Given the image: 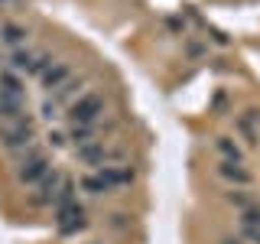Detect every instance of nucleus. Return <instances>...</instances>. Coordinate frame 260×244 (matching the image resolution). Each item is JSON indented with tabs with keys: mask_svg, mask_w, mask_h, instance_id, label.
<instances>
[{
	"mask_svg": "<svg viewBox=\"0 0 260 244\" xmlns=\"http://www.w3.org/2000/svg\"><path fill=\"white\" fill-rule=\"evenodd\" d=\"M75 189H78V186L72 182L65 173L49 169L43 182L32 186V205H39V208H59V205H65V202H75Z\"/></svg>",
	"mask_w": 260,
	"mask_h": 244,
	"instance_id": "f257e3e1",
	"label": "nucleus"
},
{
	"mask_svg": "<svg viewBox=\"0 0 260 244\" xmlns=\"http://www.w3.org/2000/svg\"><path fill=\"white\" fill-rule=\"evenodd\" d=\"M32 140H36V124H32L29 114L20 117V120H10V124H0V146H4L7 153H13V157L32 150V146H36Z\"/></svg>",
	"mask_w": 260,
	"mask_h": 244,
	"instance_id": "f03ea898",
	"label": "nucleus"
},
{
	"mask_svg": "<svg viewBox=\"0 0 260 244\" xmlns=\"http://www.w3.org/2000/svg\"><path fill=\"white\" fill-rule=\"evenodd\" d=\"M49 157L43 150H36V146H32V150H26V153H20V157H16V166H13V176H16V182L20 186H36V182H43L46 179V173H49Z\"/></svg>",
	"mask_w": 260,
	"mask_h": 244,
	"instance_id": "7ed1b4c3",
	"label": "nucleus"
},
{
	"mask_svg": "<svg viewBox=\"0 0 260 244\" xmlns=\"http://www.w3.org/2000/svg\"><path fill=\"white\" fill-rule=\"evenodd\" d=\"M104 111H108V101H104V95L85 92V95H78L75 101L69 104V120H72V124H101Z\"/></svg>",
	"mask_w": 260,
	"mask_h": 244,
	"instance_id": "20e7f679",
	"label": "nucleus"
},
{
	"mask_svg": "<svg viewBox=\"0 0 260 244\" xmlns=\"http://www.w3.org/2000/svg\"><path fill=\"white\" fill-rule=\"evenodd\" d=\"M85 225H88V218H85V208L78 205V199L55 208V231H59L62 238H72V234L85 231Z\"/></svg>",
	"mask_w": 260,
	"mask_h": 244,
	"instance_id": "39448f33",
	"label": "nucleus"
},
{
	"mask_svg": "<svg viewBox=\"0 0 260 244\" xmlns=\"http://www.w3.org/2000/svg\"><path fill=\"white\" fill-rule=\"evenodd\" d=\"M26 36H29V33H26V26H20V23H13V20L0 23V49H4L7 55L26 46Z\"/></svg>",
	"mask_w": 260,
	"mask_h": 244,
	"instance_id": "423d86ee",
	"label": "nucleus"
},
{
	"mask_svg": "<svg viewBox=\"0 0 260 244\" xmlns=\"http://www.w3.org/2000/svg\"><path fill=\"white\" fill-rule=\"evenodd\" d=\"M36 59H39V49H16V52L7 55V69L16 72V75H36Z\"/></svg>",
	"mask_w": 260,
	"mask_h": 244,
	"instance_id": "0eeeda50",
	"label": "nucleus"
},
{
	"mask_svg": "<svg viewBox=\"0 0 260 244\" xmlns=\"http://www.w3.org/2000/svg\"><path fill=\"white\" fill-rule=\"evenodd\" d=\"M69 78H72V65H69V62H52V65L43 72V75H39V81H43V88H46L49 95H52L55 88H62Z\"/></svg>",
	"mask_w": 260,
	"mask_h": 244,
	"instance_id": "6e6552de",
	"label": "nucleus"
},
{
	"mask_svg": "<svg viewBox=\"0 0 260 244\" xmlns=\"http://www.w3.org/2000/svg\"><path fill=\"white\" fill-rule=\"evenodd\" d=\"M234 127H238V134H241L247 143H257V140H260V111H254V108H250V111L238 114Z\"/></svg>",
	"mask_w": 260,
	"mask_h": 244,
	"instance_id": "1a4fd4ad",
	"label": "nucleus"
},
{
	"mask_svg": "<svg viewBox=\"0 0 260 244\" xmlns=\"http://www.w3.org/2000/svg\"><path fill=\"white\" fill-rule=\"evenodd\" d=\"M26 117V98L16 95H0V124H10V120Z\"/></svg>",
	"mask_w": 260,
	"mask_h": 244,
	"instance_id": "9d476101",
	"label": "nucleus"
},
{
	"mask_svg": "<svg viewBox=\"0 0 260 244\" xmlns=\"http://www.w3.org/2000/svg\"><path fill=\"white\" fill-rule=\"evenodd\" d=\"M78 189L88 192V195H108V192H114L111 182H108V176H104L101 169H91V173L81 176V179H78Z\"/></svg>",
	"mask_w": 260,
	"mask_h": 244,
	"instance_id": "9b49d317",
	"label": "nucleus"
},
{
	"mask_svg": "<svg viewBox=\"0 0 260 244\" xmlns=\"http://www.w3.org/2000/svg\"><path fill=\"white\" fill-rule=\"evenodd\" d=\"M218 173H221L228 182L234 186H250V173L241 166V163H231V160H221V166H218Z\"/></svg>",
	"mask_w": 260,
	"mask_h": 244,
	"instance_id": "f8f14e48",
	"label": "nucleus"
},
{
	"mask_svg": "<svg viewBox=\"0 0 260 244\" xmlns=\"http://www.w3.org/2000/svg\"><path fill=\"white\" fill-rule=\"evenodd\" d=\"M215 146H218V153H221V160H231V163H241V160H244L241 146L234 143L231 137H218V140H215Z\"/></svg>",
	"mask_w": 260,
	"mask_h": 244,
	"instance_id": "ddd939ff",
	"label": "nucleus"
},
{
	"mask_svg": "<svg viewBox=\"0 0 260 244\" xmlns=\"http://www.w3.org/2000/svg\"><path fill=\"white\" fill-rule=\"evenodd\" d=\"M241 222H244V225H254V228H260V205L244 208V211H241Z\"/></svg>",
	"mask_w": 260,
	"mask_h": 244,
	"instance_id": "4468645a",
	"label": "nucleus"
},
{
	"mask_svg": "<svg viewBox=\"0 0 260 244\" xmlns=\"http://www.w3.org/2000/svg\"><path fill=\"white\" fill-rule=\"evenodd\" d=\"M241 234H244V238H250L254 244H260V228H254V225H244V222H241Z\"/></svg>",
	"mask_w": 260,
	"mask_h": 244,
	"instance_id": "2eb2a0df",
	"label": "nucleus"
},
{
	"mask_svg": "<svg viewBox=\"0 0 260 244\" xmlns=\"http://www.w3.org/2000/svg\"><path fill=\"white\" fill-rule=\"evenodd\" d=\"M231 202H234V205H238L241 211H244V208H250V205H254V202H250V199H247V195H241V192H231Z\"/></svg>",
	"mask_w": 260,
	"mask_h": 244,
	"instance_id": "dca6fc26",
	"label": "nucleus"
},
{
	"mask_svg": "<svg viewBox=\"0 0 260 244\" xmlns=\"http://www.w3.org/2000/svg\"><path fill=\"white\" fill-rule=\"evenodd\" d=\"M127 225H130V218H127V215H111V228H114V231H124Z\"/></svg>",
	"mask_w": 260,
	"mask_h": 244,
	"instance_id": "f3484780",
	"label": "nucleus"
},
{
	"mask_svg": "<svg viewBox=\"0 0 260 244\" xmlns=\"http://www.w3.org/2000/svg\"><path fill=\"white\" fill-rule=\"evenodd\" d=\"M49 143H52V146H62L65 137H62V134H49Z\"/></svg>",
	"mask_w": 260,
	"mask_h": 244,
	"instance_id": "a211bd4d",
	"label": "nucleus"
},
{
	"mask_svg": "<svg viewBox=\"0 0 260 244\" xmlns=\"http://www.w3.org/2000/svg\"><path fill=\"white\" fill-rule=\"evenodd\" d=\"M224 244H241V241H238V238H228V241H224Z\"/></svg>",
	"mask_w": 260,
	"mask_h": 244,
	"instance_id": "6ab92c4d",
	"label": "nucleus"
},
{
	"mask_svg": "<svg viewBox=\"0 0 260 244\" xmlns=\"http://www.w3.org/2000/svg\"><path fill=\"white\" fill-rule=\"evenodd\" d=\"M7 4H10V0H0V7H7Z\"/></svg>",
	"mask_w": 260,
	"mask_h": 244,
	"instance_id": "aec40b11",
	"label": "nucleus"
}]
</instances>
